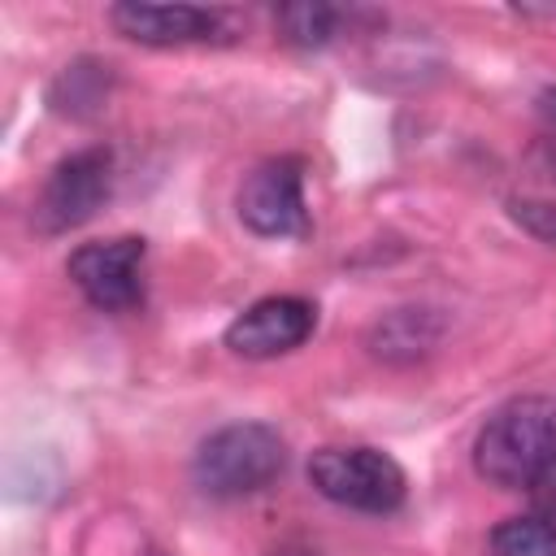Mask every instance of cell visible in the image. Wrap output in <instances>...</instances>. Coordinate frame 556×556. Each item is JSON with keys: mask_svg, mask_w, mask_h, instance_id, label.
<instances>
[{"mask_svg": "<svg viewBox=\"0 0 556 556\" xmlns=\"http://www.w3.org/2000/svg\"><path fill=\"white\" fill-rule=\"evenodd\" d=\"M486 547L491 556H556V521H547L543 513L504 517L491 530Z\"/></svg>", "mask_w": 556, "mask_h": 556, "instance_id": "obj_12", "label": "cell"}, {"mask_svg": "<svg viewBox=\"0 0 556 556\" xmlns=\"http://www.w3.org/2000/svg\"><path fill=\"white\" fill-rule=\"evenodd\" d=\"M508 217H513L526 235H534V239H543V243H556V200L513 195V200H508Z\"/></svg>", "mask_w": 556, "mask_h": 556, "instance_id": "obj_13", "label": "cell"}, {"mask_svg": "<svg viewBox=\"0 0 556 556\" xmlns=\"http://www.w3.org/2000/svg\"><path fill=\"white\" fill-rule=\"evenodd\" d=\"M530 165H534L543 178L556 182V130H547L543 139H534V148H530Z\"/></svg>", "mask_w": 556, "mask_h": 556, "instance_id": "obj_15", "label": "cell"}, {"mask_svg": "<svg viewBox=\"0 0 556 556\" xmlns=\"http://www.w3.org/2000/svg\"><path fill=\"white\" fill-rule=\"evenodd\" d=\"M530 495H534V508L547 517V521H556V460L534 478V486H530Z\"/></svg>", "mask_w": 556, "mask_h": 556, "instance_id": "obj_14", "label": "cell"}, {"mask_svg": "<svg viewBox=\"0 0 556 556\" xmlns=\"http://www.w3.org/2000/svg\"><path fill=\"white\" fill-rule=\"evenodd\" d=\"M287 469V443L269 421H230L213 430L191 460V478L213 500H243L278 482Z\"/></svg>", "mask_w": 556, "mask_h": 556, "instance_id": "obj_2", "label": "cell"}, {"mask_svg": "<svg viewBox=\"0 0 556 556\" xmlns=\"http://www.w3.org/2000/svg\"><path fill=\"white\" fill-rule=\"evenodd\" d=\"M539 113L552 122V130H556V87H547V91H539Z\"/></svg>", "mask_w": 556, "mask_h": 556, "instance_id": "obj_16", "label": "cell"}, {"mask_svg": "<svg viewBox=\"0 0 556 556\" xmlns=\"http://www.w3.org/2000/svg\"><path fill=\"white\" fill-rule=\"evenodd\" d=\"M439 334H443V321L434 308H395L369 330V348L378 361L408 365V361H421L439 343Z\"/></svg>", "mask_w": 556, "mask_h": 556, "instance_id": "obj_9", "label": "cell"}, {"mask_svg": "<svg viewBox=\"0 0 556 556\" xmlns=\"http://www.w3.org/2000/svg\"><path fill=\"white\" fill-rule=\"evenodd\" d=\"M109 83H113L109 65L83 56V61H74V65L61 70V78H56L52 91H48V100H52V109L65 113V117H91V113L104 104Z\"/></svg>", "mask_w": 556, "mask_h": 556, "instance_id": "obj_11", "label": "cell"}, {"mask_svg": "<svg viewBox=\"0 0 556 556\" xmlns=\"http://www.w3.org/2000/svg\"><path fill=\"white\" fill-rule=\"evenodd\" d=\"M274 22H278L287 43H295V48H326V43H334L343 35L352 13L339 9V4H321V0H295V4H282L274 13Z\"/></svg>", "mask_w": 556, "mask_h": 556, "instance_id": "obj_10", "label": "cell"}, {"mask_svg": "<svg viewBox=\"0 0 556 556\" xmlns=\"http://www.w3.org/2000/svg\"><path fill=\"white\" fill-rule=\"evenodd\" d=\"M143 256L148 243L139 235L83 243L70 252L65 274L100 313H135L143 304Z\"/></svg>", "mask_w": 556, "mask_h": 556, "instance_id": "obj_6", "label": "cell"}, {"mask_svg": "<svg viewBox=\"0 0 556 556\" xmlns=\"http://www.w3.org/2000/svg\"><path fill=\"white\" fill-rule=\"evenodd\" d=\"M113 152L109 148H78L70 156H61L52 165V174L43 178L39 195H35V230L39 235H65L87 226L113 195Z\"/></svg>", "mask_w": 556, "mask_h": 556, "instance_id": "obj_4", "label": "cell"}, {"mask_svg": "<svg viewBox=\"0 0 556 556\" xmlns=\"http://www.w3.org/2000/svg\"><path fill=\"white\" fill-rule=\"evenodd\" d=\"M552 460H556V395L543 391L500 404L473 439L478 478L504 491H530Z\"/></svg>", "mask_w": 556, "mask_h": 556, "instance_id": "obj_1", "label": "cell"}, {"mask_svg": "<svg viewBox=\"0 0 556 556\" xmlns=\"http://www.w3.org/2000/svg\"><path fill=\"white\" fill-rule=\"evenodd\" d=\"M239 222L261 239H308L313 222L304 208V161L269 156L252 174H243L235 195Z\"/></svg>", "mask_w": 556, "mask_h": 556, "instance_id": "obj_5", "label": "cell"}, {"mask_svg": "<svg viewBox=\"0 0 556 556\" xmlns=\"http://www.w3.org/2000/svg\"><path fill=\"white\" fill-rule=\"evenodd\" d=\"M274 556H317V552H308V547H278Z\"/></svg>", "mask_w": 556, "mask_h": 556, "instance_id": "obj_17", "label": "cell"}, {"mask_svg": "<svg viewBox=\"0 0 556 556\" xmlns=\"http://www.w3.org/2000/svg\"><path fill=\"white\" fill-rule=\"evenodd\" d=\"M308 482L339 508L395 513L408 495L404 469L378 447H321L308 456Z\"/></svg>", "mask_w": 556, "mask_h": 556, "instance_id": "obj_3", "label": "cell"}, {"mask_svg": "<svg viewBox=\"0 0 556 556\" xmlns=\"http://www.w3.org/2000/svg\"><path fill=\"white\" fill-rule=\"evenodd\" d=\"M143 556H165V552H143Z\"/></svg>", "mask_w": 556, "mask_h": 556, "instance_id": "obj_18", "label": "cell"}, {"mask_svg": "<svg viewBox=\"0 0 556 556\" xmlns=\"http://www.w3.org/2000/svg\"><path fill=\"white\" fill-rule=\"evenodd\" d=\"M109 22L117 35L148 48H187V43H226V13L200 4H109Z\"/></svg>", "mask_w": 556, "mask_h": 556, "instance_id": "obj_8", "label": "cell"}, {"mask_svg": "<svg viewBox=\"0 0 556 556\" xmlns=\"http://www.w3.org/2000/svg\"><path fill=\"white\" fill-rule=\"evenodd\" d=\"M317 330V308L304 295H265L226 326V348L243 361H274L295 352Z\"/></svg>", "mask_w": 556, "mask_h": 556, "instance_id": "obj_7", "label": "cell"}]
</instances>
